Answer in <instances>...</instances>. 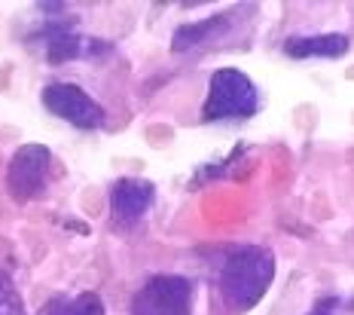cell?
Masks as SVG:
<instances>
[{
    "mask_svg": "<svg viewBox=\"0 0 354 315\" xmlns=\"http://www.w3.org/2000/svg\"><path fill=\"white\" fill-rule=\"evenodd\" d=\"M272 278H275V254L269 248L248 245L232 251L220 269V297L226 309L235 315L254 309L272 288Z\"/></svg>",
    "mask_w": 354,
    "mask_h": 315,
    "instance_id": "obj_1",
    "label": "cell"
},
{
    "mask_svg": "<svg viewBox=\"0 0 354 315\" xmlns=\"http://www.w3.org/2000/svg\"><path fill=\"white\" fill-rule=\"evenodd\" d=\"M260 107V95L257 86L245 71L239 68H220L214 71L208 83V98H205L202 116L208 123L220 120H248Z\"/></svg>",
    "mask_w": 354,
    "mask_h": 315,
    "instance_id": "obj_2",
    "label": "cell"
},
{
    "mask_svg": "<svg viewBox=\"0 0 354 315\" xmlns=\"http://www.w3.org/2000/svg\"><path fill=\"white\" fill-rule=\"evenodd\" d=\"M131 315H193V282L183 276H153L131 300Z\"/></svg>",
    "mask_w": 354,
    "mask_h": 315,
    "instance_id": "obj_3",
    "label": "cell"
},
{
    "mask_svg": "<svg viewBox=\"0 0 354 315\" xmlns=\"http://www.w3.org/2000/svg\"><path fill=\"white\" fill-rule=\"evenodd\" d=\"M49 163H53V153L46 144H21L12 153L10 165H6V187L10 196L16 202H31L37 196H43L49 178Z\"/></svg>",
    "mask_w": 354,
    "mask_h": 315,
    "instance_id": "obj_4",
    "label": "cell"
},
{
    "mask_svg": "<svg viewBox=\"0 0 354 315\" xmlns=\"http://www.w3.org/2000/svg\"><path fill=\"white\" fill-rule=\"evenodd\" d=\"M43 105L49 114H55L58 120H68L77 129H98L104 126L107 116L104 107L77 83H49L43 89Z\"/></svg>",
    "mask_w": 354,
    "mask_h": 315,
    "instance_id": "obj_5",
    "label": "cell"
},
{
    "mask_svg": "<svg viewBox=\"0 0 354 315\" xmlns=\"http://www.w3.org/2000/svg\"><path fill=\"white\" fill-rule=\"evenodd\" d=\"M156 187L144 178H120L110 190V217L116 226H131L147 215L153 205Z\"/></svg>",
    "mask_w": 354,
    "mask_h": 315,
    "instance_id": "obj_6",
    "label": "cell"
},
{
    "mask_svg": "<svg viewBox=\"0 0 354 315\" xmlns=\"http://www.w3.org/2000/svg\"><path fill=\"white\" fill-rule=\"evenodd\" d=\"M351 40L345 34H312V37H290L284 53L290 58H339L345 55Z\"/></svg>",
    "mask_w": 354,
    "mask_h": 315,
    "instance_id": "obj_7",
    "label": "cell"
},
{
    "mask_svg": "<svg viewBox=\"0 0 354 315\" xmlns=\"http://www.w3.org/2000/svg\"><path fill=\"white\" fill-rule=\"evenodd\" d=\"M230 25H232L230 16H211V19H198V21H189V25H180L171 34V49L174 53H189V49L220 37Z\"/></svg>",
    "mask_w": 354,
    "mask_h": 315,
    "instance_id": "obj_8",
    "label": "cell"
},
{
    "mask_svg": "<svg viewBox=\"0 0 354 315\" xmlns=\"http://www.w3.org/2000/svg\"><path fill=\"white\" fill-rule=\"evenodd\" d=\"M21 312H25V306H21L16 285L6 273H0V315H21Z\"/></svg>",
    "mask_w": 354,
    "mask_h": 315,
    "instance_id": "obj_9",
    "label": "cell"
},
{
    "mask_svg": "<svg viewBox=\"0 0 354 315\" xmlns=\"http://www.w3.org/2000/svg\"><path fill=\"white\" fill-rule=\"evenodd\" d=\"M71 309H73V315H107L104 300L95 294V291H83V294L71 303Z\"/></svg>",
    "mask_w": 354,
    "mask_h": 315,
    "instance_id": "obj_10",
    "label": "cell"
},
{
    "mask_svg": "<svg viewBox=\"0 0 354 315\" xmlns=\"http://www.w3.org/2000/svg\"><path fill=\"white\" fill-rule=\"evenodd\" d=\"M46 315H73V309H71L68 303H62V300H55V303L49 306V312H46Z\"/></svg>",
    "mask_w": 354,
    "mask_h": 315,
    "instance_id": "obj_11",
    "label": "cell"
},
{
    "mask_svg": "<svg viewBox=\"0 0 354 315\" xmlns=\"http://www.w3.org/2000/svg\"><path fill=\"white\" fill-rule=\"evenodd\" d=\"M312 315H327V312H312Z\"/></svg>",
    "mask_w": 354,
    "mask_h": 315,
    "instance_id": "obj_12",
    "label": "cell"
}]
</instances>
